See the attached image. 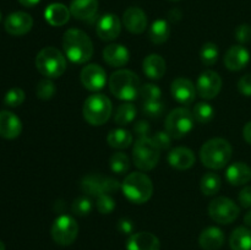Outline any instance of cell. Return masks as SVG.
Returning <instances> with one entry per match:
<instances>
[{
    "label": "cell",
    "instance_id": "cell-13",
    "mask_svg": "<svg viewBox=\"0 0 251 250\" xmlns=\"http://www.w3.org/2000/svg\"><path fill=\"white\" fill-rule=\"evenodd\" d=\"M33 26V19L31 15L24 11H16L10 14L5 19V31L11 36H24L28 33Z\"/></svg>",
    "mask_w": 251,
    "mask_h": 250
},
{
    "label": "cell",
    "instance_id": "cell-2",
    "mask_svg": "<svg viewBox=\"0 0 251 250\" xmlns=\"http://www.w3.org/2000/svg\"><path fill=\"white\" fill-rule=\"evenodd\" d=\"M232 146L227 140L215 137L202 145L200 150V159L207 168L222 169L232 158Z\"/></svg>",
    "mask_w": 251,
    "mask_h": 250
},
{
    "label": "cell",
    "instance_id": "cell-12",
    "mask_svg": "<svg viewBox=\"0 0 251 250\" xmlns=\"http://www.w3.org/2000/svg\"><path fill=\"white\" fill-rule=\"evenodd\" d=\"M80 78L83 87L87 88L88 91L96 92L104 87L107 82V74L104 69L98 64H90L82 69Z\"/></svg>",
    "mask_w": 251,
    "mask_h": 250
},
{
    "label": "cell",
    "instance_id": "cell-35",
    "mask_svg": "<svg viewBox=\"0 0 251 250\" xmlns=\"http://www.w3.org/2000/svg\"><path fill=\"white\" fill-rule=\"evenodd\" d=\"M218 55H220V51H218L217 46L215 43H206L203 44L202 48L200 51V58L205 65L211 66L213 64H216V61L218 60Z\"/></svg>",
    "mask_w": 251,
    "mask_h": 250
},
{
    "label": "cell",
    "instance_id": "cell-4",
    "mask_svg": "<svg viewBox=\"0 0 251 250\" xmlns=\"http://www.w3.org/2000/svg\"><path fill=\"white\" fill-rule=\"evenodd\" d=\"M122 190L127 200L140 205L151 199L153 194V184L146 174L134 172L124 179Z\"/></svg>",
    "mask_w": 251,
    "mask_h": 250
},
{
    "label": "cell",
    "instance_id": "cell-46",
    "mask_svg": "<svg viewBox=\"0 0 251 250\" xmlns=\"http://www.w3.org/2000/svg\"><path fill=\"white\" fill-rule=\"evenodd\" d=\"M119 188H122V185H120L119 181L115 180L114 178H109V176H107V178L104 176V178H103V193H114V191H117Z\"/></svg>",
    "mask_w": 251,
    "mask_h": 250
},
{
    "label": "cell",
    "instance_id": "cell-40",
    "mask_svg": "<svg viewBox=\"0 0 251 250\" xmlns=\"http://www.w3.org/2000/svg\"><path fill=\"white\" fill-rule=\"evenodd\" d=\"M115 208V201L109 194L103 193L97 196V210L102 215H109Z\"/></svg>",
    "mask_w": 251,
    "mask_h": 250
},
{
    "label": "cell",
    "instance_id": "cell-44",
    "mask_svg": "<svg viewBox=\"0 0 251 250\" xmlns=\"http://www.w3.org/2000/svg\"><path fill=\"white\" fill-rule=\"evenodd\" d=\"M238 90L245 97H251V74L243 76L238 82Z\"/></svg>",
    "mask_w": 251,
    "mask_h": 250
},
{
    "label": "cell",
    "instance_id": "cell-41",
    "mask_svg": "<svg viewBox=\"0 0 251 250\" xmlns=\"http://www.w3.org/2000/svg\"><path fill=\"white\" fill-rule=\"evenodd\" d=\"M140 96L142 97L144 102L162 100V91L158 86L153 85V83H146V85L140 87Z\"/></svg>",
    "mask_w": 251,
    "mask_h": 250
},
{
    "label": "cell",
    "instance_id": "cell-51",
    "mask_svg": "<svg viewBox=\"0 0 251 250\" xmlns=\"http://www.w3.org/2000/svg\"><path fill=\"white\" fill-rule=\"evenodd\" d=\"M39 1H41V0H19L20 4L24 5V6H26V7L36 6Z\"/></svg>",
    "mask_w": 251,
    "mask_h": 250
},
{
    "label": "cell",
    "instance_id": "cell-23",
    "mask_svg": "<svg viewBox=\"0 0 251 250\" xmlns=\"http://www.w3.org/2000/svg\"><path fill=\"white\" fill-rule=\"evenodd\" d=\"M97 0H73L70 4V12L75 19L88 21L97 14Z\"/></svg>",
    "mask_w": 251,
    "mask_h": 250
},
{
    "label": "cell",
    "instance_id": "cell-37",
    "mask_svg": "<svg viewBox=\"0 0 251 250\" xmlns=\"http://www.w3.org/2000/svg\"><path fill=\"white\" fill-rule=\"evenodd\" d=\"M164 109H166V105H164V102L162 100H146L142 105V110L150 118L161 117L164 113Z\"/></svg>",
    "mask_w": 251,
    "mask_h": 250
},
{
    "label": "cell",
    "instance_id": "cell-36",
    "mask_svg": "<svg viewBox=\"0 0 251 250\" xmlns=\"http://www.w3.org/2000/svg\"><path fill=\"white\" fill-rule=\"evenodd\" d=\"M56 88L55 85H54L53 81L50 78H44V80H41L38 83H37L36 93L37 97L41 98L43 100H48L50 98H53V96L55 95Z\"/></svg>",
    "mask_w": 251,
    "mask_h": 250
},
{
    "label": "cell",
    "instance_id": "cell-20",
    "mask_svg": "<svg viewBox=\"0 0 251 250\" xmlns=\"http://www.w3.org/2000/svg\"><path fill=\"white\" fill-rule=\"evenodd\" d=\"M129 58V50L123 44L113 43L103 49V59L108 65L113 66V68H122V66L126 65Z\"/></svg>",
    "mask_w": 251,
    "mask_h": 250
},
{
    "label": "cell",
    "instance_id": "cell-28",
    "mask_svg": "<svg viewBox=\"0 0 251 250\" xmlns=\"http://www.w3.org/2000/svg\"><path fill=\"white\" fill-rule=\"evenodd\" d=\"M171 36V27L166 20H157L150 27L149 37L154 44H163Z\"/></svg>",
    "mask_w": 251,
    "mask_h": 250
},
{
    "label": "cell",
    "instance_id": "cell-45",
    "mask_svg": "<svg viewBox=\"0 0 251 250\" xmlns=\"http://www.w3.org/2000/svg\"><path fill=\"white\" fill-rule=\"evenodd\" d=\"M134 132L139 137H149L151 132V126L146 120H139L134 124Z\"/></svg>",
    "mask_w": 251,
    "mask_h": 250
},
{
    "label": "cell",
    "instance_id": "cell-32",
    "mask_svg": "<svg viewBox=\"0 0 251 250\" xmlns=\"http://www.w3.org/2000/svg\"><path fill=\"white\" fill-rule=\"evenodd\" d=\"M135 117H136V107L131 104V103H124V104H120L118 107L114 115V122L118 125L124 126V125H127L134 122Z\"/></svg>",
    "mask_w": 251,
    "mask_h": 250
},
{
    "label": "cell",
    "instance_id": "cell-39",
    "mask_svg": "<svg viewBox=\"0 0 251 250\" xmlns=\"http://www.w3.org/2000/svg\"><path fill=\"white\" fill-rule=\"evenodd\" d=\"M25 100V92L22 88L20 87H12L11 90H9L6 92L4 97V103L7 107H19L24 103Z\"/></svg>",
    "mask_w": 251,
    "mask_h": 250
},
{
    "label": "cell",
    "instance_id": "cell-19",
    "mask_svg": "<svg viewBox=\"0 0 251 250\" xmlns=\"http://www.w3.org/2000/svg\"><path fill=\"white\" fill-rule=\"evenodd\" d=\"M250 60V53L245 47L233 46L227 50L225 56V64L228 70L239 71L248 65Z\"/></svg>",
    "mask_w": 251,
    "mask_h": 250
},
{
    "label": "cell",
    "instance_id": "cell-9",
    "mask_svg": "<svg viewBox=\"0 0 251 250\" xmlns=\"http://www.w3.org/2000/svg\"><path fill=\"white\" fill-rule=\"evenodd\" d=\"M51 238L56 244L61 247L71 245L78 234V225L74 217L69 215H61L54 220L51 225Z\"/></svg>",
    "mask_w": 251,
    "mask_h": 250
},
{
    "label": "cell",
    "instance_id": "cell-14",
    "mask_svg": "<svg viewBox=\"0 0 251 250\" xmlns=\"http://www.w3.org/2000/svg\"><path fill=\"white\" fill-rule=\"evenodd\" d=\"M171 92L174 100L180 104H191L195 100L196 88L189 78L178 77L172 82Z\"/></svg>",
    "mask_w": 251,
    "mask_h": 250
},
{
    "label": "cell",
    "instance_id": "cell-54",
    "mask_svg": "<svg viewBox=\"0 0 251 250\" xmlns=\"http://www.w3.org/2000/svg\"><path fill=\"white\" fill-rule=\"evenodd\" d=\"M171 1H179V0H171Z\"/></svg>",
    "mask_w": 251,
    "mask_h": 250
},
{
    "label": "cell",
    "instance_id": "cell-11",
    "mask_svg": "<svg viewBox=\"0 0 251 250\" xmlns=\"http://www.w3.org/2000/svg\"><path fill=\"white\" fill-rule=\"evenodd\" d=\"M221 88H222V78L216 71L206 70L199 76L196 91L200 97L205 100H212L221 92Z\"/></svg>",
    "mask_w": 251,
    "mask_h": 250
},
{
    "label": "cell",
    "instance_id": "cell-33",
    "mask_svg": "<svg viewBox=\"0 0 251 250\" xmlns=\"http://www.w3.org/2000/svg\"><path fill=\"white\" fill-rule=\"evenodd\" d=\"M193 115L196 122L201 123V124H206V123H210L213 119V117H215V109L208 103L200 102L194 107Z\"/></svg>",
    "mask_w": 251,
    "mask_h": 250
},
{
    "label": "cell",
    "instance_id": "cell-42",
    "mask_svg": "<svg viewBox=\"0 0 251 250\" xmlns=\"http://www.w3.org/2000/svg\"><path fill=\"white\" fill-rule=\"evenodd\" d=\"M151 139L159 150H167L171 147L172 139H173V137H172L167 131H158L156 132Z\"/></svg>",
    "mask_w": 251,
    "mask_h": 250
},
{
    "label": "cell",
    "instance_id": "cell-47",
    "mask_svg": "<svg viewBox=\"0 0 251 250\" xmlns=\"http://www.w3.org/2000/svg\"><path fill=\"white\" fill-rule=\"evenodd\" d=\"M117 228L122 234L131 235L132 232H134V223H132L129 218H122V220H119V222H118Z\"/></svg>",
    "mask_w": 251,
    "mask_h": 250
},
{
    "label": "cell",
    "instance_id": "cell-8",
    "mask_svg": "<svg viewBox=\"0 0 251 250\" xmlns=\"http://www.w3.org/2000/svg\"><path fill=\"white\" fill-rule=\"evenodd\" d=\"M193 112L185 107H179L172 110L166 118V131L173 139H181L191 131L194 126Z\"/></svg>",
    "mask_w": 251,
    "mask_h": 250
},
{
    "label": "cell",
    "instance_id": "cell-6",
    "mask_svg": "<svg viewBox=\"0 0 251 250\" xmlns=\"http://www.w3.org/2000/svg\"><path fill=\"white\" fill-rule=\"evenodd\" d=\"M113 105L109 98L104 95H92L85 100L82 108L83 118L87 123L100 126L107 123L112 115Z\"/></svg>",
    "mask_w": 251,
    "mask_h": 250
},
{
    "label": "cell",
    "instance_id": "cell-21",
    "mask_svg": "<svg viewBox=\"0 0 251 250\" xmlns=\"http://www.w3.org/2000/svg\"><path fill=\"white\" fill-rule=\"evenodd\" d=\"M168 162L173 168L185 171L191 168L195 163V154L186 147H176L168 154Z\"/></svg>",
    "mask_w": 251,
    "mask_h": 250
},
{
    "label": "cell",
    "instance_id": "cell-16",
    "mask_svg": "<svg viewBox=\"0 0 251 250\" xmlns=\"http://www.w3.org/2000/svg\"><path fill=\"white\" fill-rule=\"evenodd\" d=\"M126 250H161V242L150 232L132 233L127 238Z\"/></svg>",
    "mask_w": 251,
    "mask_h": 250
},
{
    "label": "cell",
    "instance_id": "cell-27",
    "mask_svg": "<svg viewBox=\"0 0 251 250\" xmlns=\"http://www.w3.org/2000/svg\"><path fill=\"white\" fill-rule=\"evenodd\" d=\"M232 250H251V230L247 227H238L229 238Z\"/></svg>",
    "mask_w": 251,
    "mask_h": 250
},
{
    "label": "cell",
    "instance_id": "cell-49",
    "mask_svg": "<svg viewBox=\"0 0 251 250\" xmlns=\"http://www.w3.org/2000/svg\"><path fill=\"white\" fill-rule=\"evenodd\" d=\"M168 17H169V20H171V21L178 22L179 20L181 19L180 10H178V9L171 10V11H169V14H168Z\"/></svg>",
    "mask_w": 251,
    "mask_h": 250
},
{
    "label": "cell",
    "instance_id": "cell-26",
    "mask_svg": "<svg viewBox=\"0 0 251 250\" xmlns=\"http://www.w3.org/2000/svg\"><path fill=\"white\" fill-rule=\"evenodd\" d=\"M70 9H68L65 5L60 4V2L50 4L46 9V12H44V17H46L47 22L54 27L64 26L70 19Z\"/></svg>",
    "mask_w": 251,
    "mask_h": 250
},
{
    "label": "cell",
    "instance_id": "cell-52",
    "mask_svg": "<svg viewBox=\"0 0 251 250\" xmlns=\"http://www.w3.org/2000/svg\"><path fill=\"white\" fill-rule=\"evenodd\" d=\"M244 223L248 225V227L251 228V211L244 216Z\"/></svg>",
    "mask_w": 251,
    "mask_h": 250
},
{
    "label": "cell",
    "instance_id": "cell-53",
    "mask_svg": "<svg viewBox=\"0 0 251 250\" xmlns=\"http://www.w3.org/2000/svg\"><path fill=\"white\" fill-rule=\"evenodd\" d=\"M0 250H5V244L0 240Z\"/></svg>",
    "mask_w": 251,
    "mask_h": 250
},
{
    "label": "cell",
    "instance_id": "cell-3",
    "mask_svg": "<svg viewBox=\"0 0 251 250\" xmlns=\"http://www.w3.org/2000/svg\"><path fill=\"white\" fill-rule=\"evenodd\" d=\"M139 76L130 70H118L109 77V90L122 100H134L140 95Z\"/></svg>",
    "mask_w": 251,
    "mask_h": 250
},
{
    "label": "cell",
    "instance_id": "cell-7",
    "mask_svg": "<svg viewBox=\"0 0 251 250\" xmlns=\"http://www.w3.org/2000/svg\"><path fill=\"white\" fill-rule=\"evenodd\" d=\"M161 150L156 146L151 137H139L132 149V159L139 169L149 172L157 166Z\"/></svg>",
    "mask_w": 251,
    "mask_h": 250
},
{
    "label": "cell",
    "instance_id": "cell-48",
    "mask_svg": "<svg viewBox=\"0 0 251 250\" xmlns=\"http://www.w3.org/2000/svg\"><path fill=\"white\" fill-rule=\"evenodd\" d=\"M239 202L244 208L251 207V186H244L239 193Z\"/></svg>",
    "mask_w": 251,
    "mask_h": 250
},
{
    "label": "cell",
    "instance_id": "cell-17",
    "mask_svg": "<svg viewBox=\"0 0 251 250\" xmlns=\"http://www.w3.org/2000/svg\"><path fill=\"white\" fill-rule=\"evenodd\" d=\"M22 131V123L16 114L9 110L0 112V136L12 140L20 136Z\"/></svg>",
    "mask_w": 251,
    "mask_h": 250
},
{
    "label": "cell",
    "instance_id": "cell-25",
    "mask_svg": "<svg viewBox=\"0 0 251 250\" xmlns=\"http://www.w3.org/2000/svg\"><path fill=\"white\" fill-rule=\"evenodd\" d=\"M226 175H227V180L232 185H244L251 180V168L247 163L235 162L228 167Z\"/></svg>",
    "mask_w": 251,
    "mask_h": 250
},
{
    "label": "cell",
    "instance_id": "cell-55",
    "mask_svg": "<svg viewBox=\"0 0 251 250\" xmlns=\"http://www.w3.org/2000/svg\"><path fill=\"white\" fill-rule=\"evenodd\" d=\"M0 20H1V14H0Z\"/></svg>",
    "mask_w": 251,
    "mask_h": 250
},
{
    "label": "cell",
    "instance_id": "cell-34",
    "mask_svg": "<svg viewBox=\"0 0 251 250\" xmlns=\"http://www.w3.org/2000/svg\"><path fill=\"white\" fill-rule=\"evenodd\" d=\"M110 168L117 174H125L130 168V159L123 152H117L109 159Z\"/></svg>",
    "mask_w": 251,
    "mask_h": 250
},
{
    "label": "cell",
    "instance_id": "cell-22",
    "mask_svg": "<svg viewBox=\"0 0 251 250\" xmlns=\"http://www.w3.org/2000/svg\"><path fill=\"white\" fill-rule=\"evenodd\" d=\"M199 244L203 250H220L225 244V233L218 227H207L201 232Z\"/></svg>",
    "mask_w": 251,
    "mask_h": 250
},
{
    "label": "cell",
    "instance_id": "cell-24",
    "mask_svg": "<svg viewBox=\"0 0 251 250\" xmlns=\"http://www.w3.org/2000/svg\"><path fill=\"white\" fill-rule=\"evenodd\" d=\"M142 69L147 77L152 78V80H159L166 74L167 64L159 54H151L145 58Z\"/></svg>",
    "mask_w": 251,
    "mask_h": 250
},
{
    "label": "cell",
    "instance_id": "cell-1",
    "mask_svg": "<svg viewBox=\"0 0 251 250\" xmlns=\"http://www.w3.org/2000/svg\"><path fill=\"white\" fill-rule=\"evenodd\" d=\"M63 49L69 60L75 64L87 63L95 50L88 34L77 28H70L64 33Z\"/></svg>",
    "mask_w": 251,
    "mask_h": 250
},
{
    "label": "cell",
    "instance_id": "cell-10",
    "mask_svg": "<svg viewBox=\"0 0 251 250\" xmlns=\"http://www.w3.org/2000/svg\"><path fill=\"white\" fill-rule=\"evenodd\" d=\"M240 208L237 203L225 196L215 198L208 205V215L220 225H229L238 218Z\"/></svg>",
    "mask_w": 251,
    "mask_h": 250
},
{
    "label": "cell",
    "instance_id": "cell-29",
    "mask_svg": "<svg viewBox=\"0 0 251 250\" xmlns=\"http://www.w3.org/2000/svg\"><path fill=\"white\" fill-rule=\"evenodd\" d=\"M107 141L113 149H127L132 144V134L125 129H114L108 134Z\"/></svg>",
    "mask_w": 251,
    "mask_h": 250
},
{
    "label": "cell",
    "instance_id": "cell-30",
    "mask_svg": "<svg viewBox=\"0 0 251 250\" xmlns=\"http://www.w3.org/2000/svg\"><path fill=\"white\" fill-rule=\"evenodd\" d=\"M103 178L100 174H88L81 181V189L86 195H100L103 194Z\"/></svg>",
    "mask_w": 251,
    "mask_h": 250
},
{
    "label": "cell",
    "instance_id": "cell-31",
    "mask_svg": "<svg viewBox=\"0 0 251 250\" xmlns=\"http://www.w3.org/2000/svg\"><path fill=\"white\" fill-rule=\"evenodd\" d=\"M221 185H222V180H221L220 175L215 173H206L205 175L202 176L200 183V188L202 194L207 196H212L215 194H217L220 191Z\"/></svg>",
    "mask_w": 251,
    "mask_h": 250
},
{
    "label": "cell",
    "instance_id": "cell-18",
    "mask_svg": "<svg viewBox=\"0 0 251 250\" xmlns=\"http://www.w3.org/2000/svg\"><path fill=\"white\" fill-rule=\"evenodd\" d=\"M123 25L131 33L140 34L146 29L147 16L140 7H129L123 15Z\"/></svg>",
    "mask_w": 251,
    "mask_h": 250
},
{
    "label": "cell",
    "instance_id": "cell-5",
    "mask_svg": "<svg viewBox=\"0 0 251 250\" xmlns=\"http://www.w3.org/2000/svg\"><path fill=\"white\" fill-rule=\"evenodd\" d=\"M36 68L47 78L60 77L66 70V59L59 49L46 47L37 54Z\"/></svg>",
    "mask_w": 251,
    "mask_h": 250
},
{
    "label": "cell",
    "instance_id": "cell-50",
    "mask_svg": "<svg viewBox=\"0 0 251 250\" xmlns=\"http://www.w3.org/2000/svg\"><path fill=\"white\" fill-rule=\"evenodd\" d=\"M243 135H244V139L248 144L251 145V122L248 123L244 126V130H243Z\"/></svg>",
    "mask_w": 251,
    "mask_h": 250
},
{
    "label": "cell",
    "instance_id": "cell-43",
    "mask_svg": "<svg viewBox=\"0 0 251 250\" xmlns=\"http://www.w3.org/2000/svg\"><path fill=\"white\" fill-rule=\"evenodd\" d=\"M235 38L239 43H248L251 41V26L250 25L243 24L235 29Z\"/></svg>",
    "mask_w": 251,
    "mask_h": 250
},
{
    "label": "cell",
    "instance_id": "cell-38",
    "mask_svg": "<svg viewBox=\"0 0 251 250\" xmlns=\"http://www.w3.org/2000/svg\"><path fill=\"white\" fill-rule=\"evenodd\" d=\"M71 210L77 216H87L92 211V201L87 196H80L75 199L71 205Z\"/></svg>",
    "mask_w": 251,
    "mask_h": 250
},
{
    "label": "cell",
    "instance_id": "cell-15",
    "mask_svg": "<svg viewBox=\"0 0 251 250\" xmlns=\"http://www.w3.org/2000/svg\"><path fill=\"white\" fill-rule=\"evenodd\" d=\"M122 31V22L119 17L113 14L103 15L97 22L96 32L102 41H113Z\"/></svg>",
    "mask_w": 251,
    "mask_h": 250
}]
</instances>
